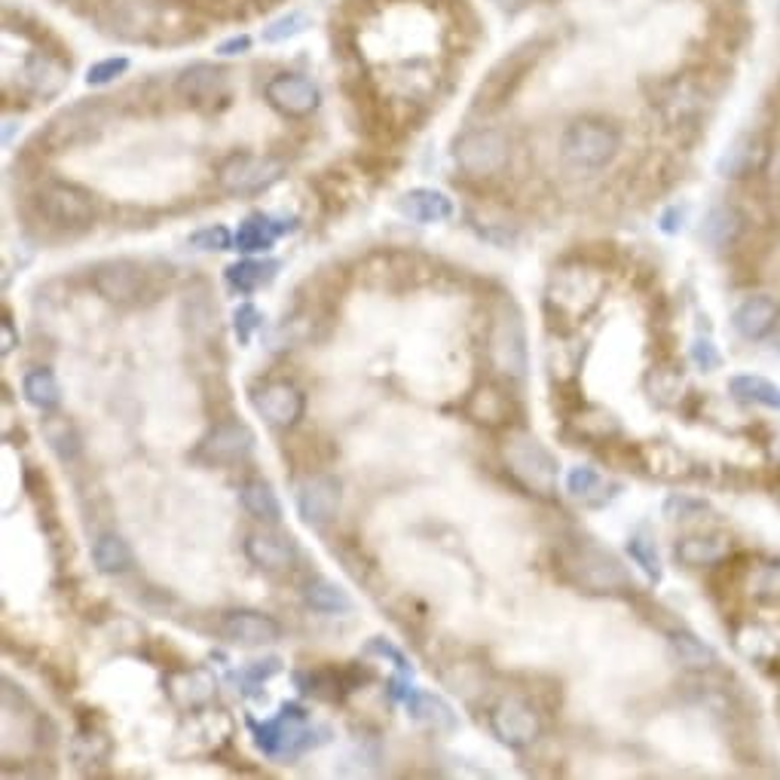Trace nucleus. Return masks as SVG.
Here are the masks:
<instances>
[{"mask_svg": "<svg viewBox=\"0 0 780 780\" xmlns=\"http://www.w3.org/2000/svg\"><path fill=\"white\" fill-rule=\"evenodd\" d=\"M245 558L255 563L257 570L267 573H285L297 563V545L291 536H279L270 529H257L245 536Z\"/></svg>", "mask_w": 780, "mask_h": 780, "instance_id": "19", "label": "nucleus"}, {"mask_svg": "<svg viewBox=\"0 0 780 780\" xmlns=\"http://www.w3.org/2000/svg\"><path fill=\"white\" fill-rule=\"evenodd\" d=\"M248 47H252V40H248V37H233V40L221 43V47H218V52H221V55H236V52H245Z\"/></svg>", "mask_w": 780, "mask_h": 780, "instance_id": "46", "label": "nucleus"}, {"mask_svg": "<svg viewBox=\"0 0 780 780\" xmlns=\"http://www.w3.org/2000/svg\"><path fill=\"white\" fill-rule=\"evenodd\" d=\"M264 92H267V102L285 117H306L319 107V89L301 74H279Z\"/></svg>", "mask_w": 780, "mask_h": 780, "instance_id": "17", "label": "nucleus"}, {"mask_svg": "<svg viewBox=\"0 0 780 780\" xmlns=\"http://www.w3.org/2000/svg\"><path fill=\"white\" fill-rule=\"evenodd\" d=\"M37 212L55 227H86L95 218V203L80 187L52 181V184L40 187Z\"/></svg>", "mask_w": 780, "mask_h": 780, "instance_id": "7", "label": "nucleus"}, {"mask_svg": "<svg viewBox=\"0 0 780 780\" xmlns=\"http://www.w3.org/2000/svg\"><path fill=\"white\" fill-rule=\"evenodd\" d=\"M92 563L95 570L104 576H119V573H129L132 570V548L129 542L117 536V533H102L95 542H92Z\"/></svg>", "mask_w": 780, "mask_h": 780, "instance_id": "25", "label": "nucleus"}, {"mask_svg": "<svg viewBox=\"0 0 780 780\" xmlns=\"http://www.w3.org/2000/svg\"><path fill=\"white\" fill-rule=\"evenodd\" d=\"M104 129V111L102 104H74L68 111H62L59 117L52 119L47 126V132L40 136V141L50 148L52 153L71 151V148H80L86 141L99 136Z\"/></svg>", "mask_w": 780, "mask_h": 780, "instance_id": "6", "label": "nucleus"}, {"mask_svg": "<svg viewBox=\"0 0 780 780\" xmlns=\"http://www.w3.org/2000/svg\"><path fill=\"white\" fill-rule=\"evenodd\" d=\"M775 457L780 459V435H778V442H775Z\"/></svg>", "mask_w": 780, "mask_h": 780, "instance_id": "49", "label": "nucleus"}, {"mask_svg": "<svg viewBox=\"0 0 780 780\" xmlns=\"http://www.w3.org/2000/svg\"><path fill=\"white\" fill-rule=\"evenodd\" d=\"M509 410H511L509 395L499 389V386H493V383L477 386V389L472 392V398H469V405H465V413L481 425L509 423Z\"/></svg>", "mask_w": 780, "mask_h": 780, "instance_id": "24", "label": "nucleus"}, {"mask_svg": "<svg viewBox=\"0 0 780 780\" xmlns=\"http://www.w3.org/2000/svg\"><path fill=\"white\" fill-rule=\"evenodd\" d=\"M692 361H695L701 371H716V368L723 365V356H719V349L713 346V340L698 337L695 343H692Z\"/></svg>", "mask_w": 780, "mask_h": 780, "instance_id": "42", "label": "nucleus"}, {"mask_svg": "<svg viewBox=\"0 0 780 780\" xmlns=\"http://www.w3.org/2000/svg\"><path fill=\"white\" fill-rule=\"evenodd\" d=\"M22 395H25V401H28L31 408L50 413V410L59 408V401H62V386H59L55 373L47 371V368H37V371L25 373Z\"/></svg>", "mask_w": 780, "mask_h": 780, "instance_id": "31", "label": "nucleus"}, {"mask_svg": "<svg viewBox=\"0 0 780 780\" xmlns=\"http://www.w3.org/2000/svg\"><path fill=\"white\" fill-rule=\"evenodd\" d=\"M285 230H291V223H276L272 218L267 215H252V218H245V221L239 223L236 230V248L239 252H245V255H255V252H267L272 248V242L282 236Z\"/></svg>", "mask_w": 780, "mask_h": 780, "instance_id": "26", "label": "nucleus"}, {"mask_svg": "<svg viewBox=\"0 0 780 780\" xmlns=\"http://www.w3.org/2000/svg\"><path fill=\"white\" fill-rule=\"evenodd\" d=\"M490 729L502 744L521 750V746H529L539 738L542 723H539V713L533 704H526L521 698H506L493 707Z\"/></svg>", "mask_w": 780, "mask_h": 780, "instance_id": "11", "label": "nucleus"}, {"mask_svg": "<svg viewBox=\"0 0 780 780\" xmlns=\"http://www.w3.org/2000/svg\"><path fill=\"white\" fill-rule=\"evenodd\" d=\"M780 306L768 297V294H756V297H746L744 304H738L734 316H731V324L734 331L746 340H759L765 337L775 322H778Z\"/></svg>", "mask_w": 780, "mask_h": 780, "instance_id": "21", "label": "nucleus"}, {"mask_svg": "<svg viewBox=\"0 0 780 780\" xmlns=\"http://www.w3.org/2000/svg\"><path fill=\"white\" fill-rule=\"evenodd\" d=\"M304 600L309 610L322 612V615H343V612H353V597L346 594L343 588H337L334 581L328 578H316L309 581L304 591Z\"/></svg>", "mask_w": 780, "mask_h": 780, "instance_id": "32", "label": "nucleus"}, {"mask_svg": "<svg viewBox=\"0 0 780 780\" xmlns=\"http://www.w3.org/2000/svg\"><path fill=\"white\" fill-rule=\"evenodd\" d=\"M184 312H187V324H190V334L193 337H212L218 334V309L212 306L208 294H196L190 291L184 301Z\"/></svg>", "mask_w": 780, "mask_h": 780, "instance_id": "35", "label": "nucleus"}, {"mask_svg": "<svg viewBox=\"0 0 780 780\" xmlns=\"http://www.w3.org/2000/svg\"><path fill=\"white\" fill-rule=\"evenodd\" d=\"M92 289L95 294L114 306H129L141 301V294L148 289V270L136 260H104L92 270Z\"/></svg>", "mask_w": 780, "mask_h": 780, "instance_id": "8", "label": "nucleus"}, {"mask_svg": "<svg viewBox=\"0 0 780 780\" xmlns=\"http://www.w3.org/2000/svg\"><path fill=\"white\" fill-rule=\"evenodd\" d=\"M255 408L276 429H294L304 420L306 398L294 383L276 380V383H267L264 389L255 392Z\"/></svg>", "mask_w": 780, "mask_h": 780, "instance_id": "16", "label": "nucleus"}, {"mask_svg": "<svg viewBox=\"0 0 780 780\" xmlns=\"http://www.w3.org/2000/svg\"><path fill=\"white\" fill-rule=\"evenodd\" d=\"M701 511H704V506L695 502V499H686V496H674V499H667V506H664V514H667L670 521H692Z\"/></svg>", "mask_w": 780, "mask_h": 780, "instance_id": "43", "label": "nucleus"}, {"mask_svg": "<svg viewBox=\"0 0 780 780\" xmlns=\"http://www.w3.org/2000/svg\"><path fill=\"white\" fill-rule=\"evenodd\" d=\"M566 487H570L573 496L591 502V496H594L597 490H603V477L597 475V469H591V465H576V469L570 472V477H566Z\"/></svg>", "mask_w": 780, "mask_h": 780, "instance_id": "38", "label": "nucleus"}, {"mask_svg": "<svg viewBox=\"0 0 780 780\" xmlns=\"http://www.w3.org/2000/svg\"><path fill=\"white\" fill-rule=\"evenodd\" d=\"M398 208L413 223H442L450 221V215H453L450 196L442 190H429V187H417V190L405 193L398 200Z\"/></svg>", "mask_w": 780, "mask_h": 780, "instance_id": "22", "label": "nucleus"}, {"mask_svg": "<svg viewBox=\"0 0 780 780\" xmlns=\"http://www.w3.org/2000/svg\"><path fill=\"white\" fill-rule=\"evenodd\" d=\"M221 634L242 645H270L282 637V625L267 612L233 610L221 615Z\"/></svg>", "mask_w": 780, "mask_h": 780, "instance_id": "18", "label": "nucleus"}, {"mask_svg": "<svg viewBox=\"0 0 780 780\" xmlns=\"http://www.w3.org/2000/svg\"><path fill=\"white\" fill-rule=\"evenodd\" d=\"M22 80L31 89V95H37V99H52V95H59V92L65 89V84H68V68H65L55 55L35 52V55H28V62H25V68H22Z\"/></svg>", "mask_w": 780, "mask_h": 780, "instance_id": "20", "label": "nucleus"}, {"mask_svg": "<svg viewBox=\"0 0 780 780\" xmlns=\"http://www.w3.org/2000/svg\"><path fill=\"white\" fill-rule=\"evenodd\" d=\"M233 322H236L239 340L245 343V340L252 337V331H255V328H260V312H257V306H252V304L239 306L236 312H233Z\"/></svg>", "mask_w": 780, "mask_h": 780, "instance_id": "44", "label": "nucleus"}, {"mask_svg": "<svg viewBox=\"0 0 780 780\" xmlns=\"http://www.w3.org/2000/svg\"><path fill=\"white\" fill-rule=\"evenodd\" d=\"M40 429H43V442H47V447H50L52 453L62 459V462H77V459H80V453H84V438H80L77 425L71 423L68 417L50 413Z\"/></svg>", "mask_w": 780, "mask_h": 780, "instance_id": "23", "label": "nucleus"}, {"mask_svg": "<svg viewBox=\"0 0 780 780\" xmlns=\"http://www.w3.org/2000/svg\"><path fill=\"white\" fill-rule=\"evenodd\" d=\"M257 734V746L270 756H282V753H297L309 744V729H306V713L294 704H285L282 713L264 723V726H255Z\"/></svg>", "mask_w": 780, "mask_h": 780, "instance_id": "14", "label": "nucleus"}, {"mask_svg": "<svg viewBox=\"0 0 780 780\" xmlns=\"http://www.w3.org/2000/svg\"><path fill=\"white\" fill-rule=\"evenodd\" d=\"M615 153H618V132L603 119H576L560 144V156H563L566 169L578 171V175L606 169Z\"/></svg>", "mask_w": 780, "mask_h": 780, "instance_id": "2", "label": "nucleus"}, {"mask_svg": "<svg viewBox=\"0 0 780 780\" xmlns=\"http://www.w3.org/2000/svg\"><path fill=\"white\" fill-rule=\"evenodd\" d=\"M453 159L469 178H493L509 166V138L499 129H472L453 144Z\"/></svg>", "mask_w": 780, "mask_h": 780, "instance_id": "4", "label": "nucleus"}, {"mask_svg": "<svg viewBox=\"0 0 780 780\" xmlns=\"http://www.w3.org/2000/svg\"><path fill=\"white\" fill-rule=\"evenodd\" d=\"M701 236L707 239L711 245H716V248L726 245V242L738 236V215H734L731 208H713L711 218L704 221Z\"/></svg>", "mask_w": 780, "mask_h": 780, "instance_id": "36", "label": "nucleus"}, {"mask_svg": "<svg viewBox=\"0 0 780 780\" xmlns=\"http://www.w3.org/2000/svg\"><path fill=\"white\" fill-rule=\"evenodd\" d=\"M628 554L637 560V566L643 570L645 576L652 578V581H658L662 578V560L655 554V545L643 539V536H634L628 542Z\"/></svg>", "mask_w": 780, "mask_h": 780, "instance_id": "37", "label": "nucleus"}, {"mask_svg": "<svg viewBox=\"0 0 780 780\" xmlns=\"http://www.w3.org/2000/svg\"><path fill=\"white\" fill-rule=\"evenodd\" d=\"M670 649H674L679 664L689 667V670H707V667L716 664V652H713L704 640H698L695 634H689V630L674 634V637H670Z\"/></svg>", "mask_w": 780, "mask_h": 780, "instance_id": "34", "label": "nucleus"}, {"mask_svg": "<svg viewBox=\"0 0 780 780\" xmlns=\"http://www.w3.org/2000/svg\"><path fill=\"white\" fill-rule=\"evenodd\" d=\"M126 68H129L126 59H104V62H99V65L89 68V77H86V80H89V86H104L111 84V80H117Z\"/></svg>", "mask_w": 780, "mask_h": 780, "instance_id": "41", "label": "nucleus"}, {"mask_svg": "<svg viewBox=\"0 0 780 780\" xmlns=\"http://www.w3.org/2000/svg\"><path fill=\"white\" fill-rule=\"evenodd\" d=\"M282 178V163L272 156H255V153H233L227 156L218 169V184L230 196H252L267 190Z\"/></svg>", "mask_w": 780, "mask_h": 780, "instance_id": "5", "label": "nucleus"}, {"mask_svg": "<svg viewBox=\"0 0 780 780\" xmlns=\"http://www.w3.org/2000/svg\"><path fill=\"white\" fill-rule=\"evenodd\" d=\"M309 28V16L306 13H289V16H282L279 22H272L270 28L264 31V40L267 43H282V40H289V37H297L301 31Z\"/></svg>", "mask_w": 780, "mask_h": 780, "instance_id": "39", "label": "nucleus"}, {"mask_svg": "<svg viewBox=\"0 0 780 780\" xmlns=\"http://www.w3.org/2000/svg\"><path fill=\"white\" fill-rule=\"evenodd\" d=\"M768 178H771V187L780 190V151H775L771 163H768Z\"/></svg>", "mask_w": 780, "mask_h": 780, "instance_id": "47", "label": "nucleus"}, {"mask_svg": "<svg viewBox=\"0 0 780 780\" xmlns=\"http://www.w3.org/2000/svg\"><path fill=\"white\" fill-rule=\"evenodd\" d=\"M674 554L682 566H711L729 554V539L726 536H689V539L677 542Z\"/></svg>", "mask_w": 780, "mask_h": 780, "instance_id": "29", "label": "nucleus"}, {"mask_svg": "<svg viewBox=\"0 0 780 780\" xmlns=\"http://www.w3.org/2000/svg\"><path fill=\"white\" fill-rule=\"evenodd\" d=\"M499 7H506V10H521V7H526V0H496Z\"/></svg>", "mask_w": 780, "mask_h": 780, "instance_id": "48", "label": "nucleus"}, {"mask_svg": "<svg viewBox=\"0 0 780 780\" xmlns=\"http://www.w3.org/2000/svg\"><path fill=\"white\" fill-rule=\"evenodd\" d=\"M493 371L506 380H524L529 371V343H526V324L521 309L506 301L493 312L490 337H487Z\"/></svg>", "mask_w": 780, "mask_h": 780, "instance_id": "1", "label": "nucleus"}, {"mask_svg": "<svg viewBox=\"0 0 780 780\" xmlns=\"http://www.w3.org/2000/svg\"><path fill=\"white\" fill-rule=\"evenodd\" d=\"M566 563H570L573 576L591 591H628L630 588V576L625 573V566L603 548L581 545Z\"/></svg>", "mask_w": 780, "mask_h": 780, "instance_id": "9", "label": "nucleus"}, {"mask_svg": "<svg viewBox=\"0 0 780 780\" xmlns=\"http://www.w3.org/2000/svg\"><path fill=\"white\" fill-rule=\"evenodd\" d=\"M230 242H233V236H230L227 227H203L190 236V245L200 248V252H223V248H230Z\"/></svg>", "mask_w": 780, "mask_h": 780, "instance_id": "40", "label": "nucleus"}, {"mask_svg": "<svg viewBox=\"0 0 780 780\" xmlns=\"http://www.w3.org/2000/svg\"><path fill=\"white\" fill-rule=\"evenodd\" d=\"M178 95L193 107L212 111L215 104L230 99V71L218 68V65H190V68L178 77Z\"/></svg>", "mask_w": 780, "mask_h": 780, "instance_id": "15", "label": "nucleus"}, {"mask_svg": "<svg viewBox=\"0 0 780 780\" xmlns=\"http://www.w3.org/2000/svg\"><path fill=\"white\" fill-rule=\"evenodd\" d=\"M340 502H343V493H340V481L334 475H309L297 490V511L309 526H328L337 521Z\"/></svg>", "mask_w": 780, "mask_h": 780, "instance_id": "13", "label": "nucleus"}, {"mask_svg": "<svg viewBox=\"0 0 780 780\" xmlns=\"http://www.w3.org/2000/svg\"><path fill=\"white\" fill-rule=\"evenodd\" d=\"M255 432L252 425L230 420V423H218L208 429L200 447H196V457L208 462V465H236L255 453Z\"/></svg>", "mask_w": 780, "mask_h": 780, "instance_id": "10", "label": "nucleus"}, {"mask_svg": "<svg viewBox=\"0 0 780 780\" xmlns=\"http://www.w3.org/2000/svg\"><path fill=\"white\" fill-rule=\"evenodd\" d=\"M533 62H536V50H533V47H521V50L511 52L509 59H502V62L484 77V84L477 89L475 95L477 111H493V107L509 102L514 86L524 80L526 68H529Z\"/></svg>", "mask_w": 780, "mask_h": 780, "instance_id": "12", "label": "nucleus"}, {"mask_svg": "<svg viewBox=\"0 0 780 780\" xmlns=\"http://www.w3.org/2000/svg\"><path fill=\"white\" fill-rule=\"evenodd\" d=\"M502 457L509 462L511 475L524 484L526 490L551 496L558 490L560 462L536 435L529 432H511L502 444Z\"/></svg>", "mask_w": 780, "mask_h": 780, "instance_id": "3", "label": "nucleus"}, {"mask_svg": "<svg viewBox=\"0 0 780 780\" xmlns=\"http://www.w3.org/2000/svg\"><path fill=\"white\" fill-rule=\"evenodd\" d=\"M408 711L417 723H425L438 731H453L459 726V716L444 698L432 692H408Z\"/></svg>", "mask_w": 780, "mask_h": 780, "instance_id": "27", "label": "nucleus"}, {"mask_svg": "<svg viewBox=\"0 0 780 780\" xmlns=\"http://www.w3.org/2000/svg\"><path fill=\"white\" fill-rule=\"evenodd\" d=\"M242 506L245 511L257 517V521H264V524H279L282 521V502H279V496L272 490L267 481H248V484H242Z\"/></svg>", "mask_w": 780, "mask_h": 780, "instance_id": "30", "label": "nucleus"}, {"mask_svg": "<svg viewBox=\"0 0 780 780\" xmlns=\"http://www.w3.org/2000/svg\"><path fill=\"white\" fill-rule=\"evenodd\" d=\"M729 392L738 401L759 405V408L780 410V386L759 373H738L729 380Z\"/></svg>", "mask_w": 780, "mask_h": 780, "instance_id": "28", "label": "nucleus"}, {"mask_svg": "<svg viewBox=\"0 0 780 780\" xmlns=\"http://www.w3.org/2000/svg\"><path fill=\"white\" fill-rule=\"evenodd\" d=\"M276 272H279V260H239L233 267H227V282L242 294H252L272 282Z\"/></svg>", "mask_w": 780, "mask_h": 780, "instance_id": "33", "label": "nucleus"}, {"mask_svg": "<svg viewBox=\"0 0 780 780\" xmlns=\"http://www.w3.org/2000/svg\"><path fill=\"white\" fill-rule=\"evenodd\" d=\"M16 346H18V337L16 331H13V319H10V312H7V322H3V356H10Z\"/></svg>", "mask_w": 780, "mask_h": 780, "instance_id": "45", "label": "nucleus"}]
</instances>
